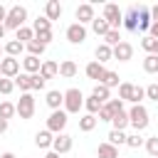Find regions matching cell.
Instances as JSON below:
<instances>
[{
  "mask_svg": "<svg viewBox=\"0 0 158 158\" xmlns=\"http://www.w3.org/2000/svg\"><path fill=\"white\" fill-rule=\"evenodd\" d=\"M126 114H128V126H131L136 133H141V131L148 126V121H151V118H148V109H146L143 104H133L131 111H126Z\"/></svg>",
  "mask_w": 158,
  "mask_h": 158,
  "instance_id": "6da1fadb",
  "label": "cell"
},
{
  "mask_svg": "<svg viewBox=\"0 0 158 158\" xmlns=\"http://www.w3.org/2000/svg\"><path fill=\"white\" fill-rule=\"evenodd\" d=\"M25 22H27V7H22V5H12V7L7 10V17H5V22H2V27L17 32L20 27H25Z\"/></svg>",
  "mask_w": 158,
  "mask_h": 158,
  "instance_id": "7a4b0ae2",
  "label": "cell"
},
{
  "mask_svg": "<svg viewBox=\"0 0 158 158\" xmlns=\"http://www.w3.org/2000/svg\"><path fill=\"white\" fill-rule=\"evenodd\" d=\"M62 106H64L67 114H79V109L84 106V94H81L79 89H74V86L67 89V91H64V104H62Z\"/></svg>",
  "mask_w": 158,
  "mask_h": 158,
  "instance_id": "3957f363",
  "label": "cell"
},
{
  "mask_svg": "<svg viewBox=\"0 0 158 158\" xmlns=\"http://www.w3.org/2000/svg\"><path fill=\"white\" fill-rule=\"evenodd\" d=\"M15 114H17L22 121L32 118V116H35V96H32V94H20V101L15 104Z\"/></svg>",
  "mask_w": 158,
  "mask_h": 158,
  "instance_id": "277c9868",
  "label": "cell"
},
{
  "mask_svg": "<svg viewBox=\"0 0 158 158\" xmlns=\"http://www.w3.org/2000/svg\"><path fill=\"white\" fill-rule=\"evenodd\" d=\"M67 111L64 109H57V111H52L49 116H47V131L49 133H64V126H67Z\"/></svg>",
  "mask_w": 158,
  "mask_h": 158,
  "instance_id": "5b68a950",
  "label": "cell"
},
{
  "mask_svg": "<svg viewBox=\"0 0 158 158\" xmlns=\"http://www.w3.org/2000/svg\"><path fill=\"white\" fill-rule=\"evenodd\" d=\"M106 22H109V27L111 30H118L121 27V22H123V12L118 10V5H114V2H109V5H104V15H101Z\"/></svg>",
  "mask_w": 158,
  "mask_h": 158,
  "instance_id": "8992f818",
  "label": "cell"
},
{
  "mask_svg": "<svg viewBox=\"0 0 158 158\" xmlns=\"http://www.w3.org/2000/svg\"><path fill=\"white\" fill-rule=\"evenodd\" d=\"M0 74H2L5 79H15V77L20 74V59H15V57H2V59H0Z\"/></svg>",
  "mask_w": 158,
  "mask_h": 158,
  "instance_id": "52a82bcc",
  "label": "cell"
},
{
  "mask_svg": "<svg viewBox=\"0 0 158 158\" xmlns=\"http://www.w3.org/2000/svg\"><path fill=\"white\" fill-rule=\"evenodd\" d=\"M72 146H74V138H72L69 133H57V136H54V141H52V151H54V153H59V156L69 153V151H72Z\"/></svg>",
  "mask_w": 158,
  "mask_h": 158,
  "instance_id": "ba28073f",
  "label": "cell"
},
{
  "mask_svg": "<svg viewBox=\"0 0 158 158\" xmlns=\"http://www.w3.org/2000/svg\"><path fill=\"white\" fill-rule=\"evenodd\" d=\"M111 57L118 59V62H128V59L133 57V44L126 42V40H121L116 47H111Z\"/></svg>",
  "mask_w": 158,
  "mask_h": 158,
  "instance_id": "9c48e42d",
  "label": "cell"
},
{
  "mask_svg": "<svg viewBox=\"0 0 158 158\" xmlns=\"http://www.w3.org/2000/svg\"><path fill=\"white\" fill-rule=\"evenodd\" d=\"M67 40L72 42V44H81L84 40H86V27L84 25H79V22H72L69 27H67Z\"/></svg>",
  "mask_w": 158,
  "mask_h": 158,
  "instance_id": "30bf717a",
  "label": "cell"
},
{
  "mask_svg": "<svg viewBox=\"0 0 158 158\" xmlns=\"http://www.w3.org/2000/svg\"><path fill=\"white\" fill-rule=\"evenodd\" d=\"M74 17H77V22H79V25H86V22H91V20L96 17V15H94V5H91V2H81V5L77 7Z\"/></svg>",
  "mask_w": 158,
  "mask_h": 158,
  "instance_id": "8fae6325",
  "label": "cell"
},
{
  "mask_svg": "<svg viewBox=\"0 0 158 158\" xmlns=\"http://www.w3.org/2000/svg\"><path fill=\"white\" fill-rule=\"evenodd\" d=\"M121 27H126L128 32H136V30H138V7H136V5H131V7L123 12V22H121Z\"/></svg>",
  "mask_w": 158,
  "mask_h": 158,
  "instance_id": "7c38bea8",
  "label": "cell"
},
{
  "mask_svg": "<svg viewBox=\"0 0 158 158\" xmlns=\"http://www.w3.org/2000/svg\"><path fill=\"white\" fill-rule=\"evenodd\" d=\"M84 72H86V77H89V79H94V81L99 84V81H101V77L106 74V67H104V64H99V62L94 59V62H89V64H86V69H84Z\"/></svg>",
  "mask_w": 158,
  "mask_h": 158,
  "instance_id": "4fadbf2b",
  "label": "cell"
},
{
  "mask_svg": "<svg viewBox=\"0 0 158 158\" xmlns=\"http://www.w3.org/2000/svg\"><path fill=\"white\" fill-rule=\"evenodd\" d=\"M62 5H59V0H47V5H44V17L52 22V20H59L62 17Z\"/></svg>",
  "mask_w": 158,
  "mask_h": 158,
  "instance_id": "5bb4252c",
  "label": "cell"
},
{
  "mask_svg": "<svg viewBox=\"0 0 158 158\" xmlns=\"http://www.w3.org/2000/svg\"><path fill=\"white\" fill-rule=\"evenodd\" d=\"M151 25H153V20H151V10H148L146 5H138V30L146 32V30H151Z\"/></svg>",
  "mask_w": 158,
  "mask_h": 158,
  "instance_id": "9a60e30c",
  "label": "cell"
},
{
  "mask_svg": "<svg viewBox=\"0 0 158 158\" xmlns=\"http://www.w3.org/2000/svg\"><path fill=\"white\" fill-rule=\"evenodd\" d=\"M57 74H59V64L52 62V59H44L42 67H40V77H44V79H54Z\"/></svg>",
  "mask_w": 158,
  "mask_h": 158,
  "instance_id": "2e32d148",
  "label": "cell"
},
{
  "mask_svg": "<svg viewBox=\"0 0 158 158\" xmlns=\"http://www.w3.org/2000/svg\"><path fill=\"white\" fill-rule=\"evenodd\" d=\"M12 81H15V86H17L22 94H30V91H32V74H25V72H20V74H17Z\"/></svg>",
  "mask_w": 158,
  "mask_h": 158,
  "instance_id": "e0dca14e",
  "label": "cell"
},
{
  "mask_svg": "<svg viewBox=\"0 0 158 158\" xmlns=\"http://www.w3.org/2000/svg\"><path fill=\"white\" fill-rule=\"evenodd\" d=\"M47 106L52 109V111H57V109H62V104H64V91H57V89H52V91H47Z\"/></svg>",
  "mask_w": 158,
  "mask_h": 158,
  "instance_id": "ac0fdd59",
  "label": "cell"
},
{
  "mask_svg": "<svg viewBox=\"0 0 158 158\" xmlns=\"http://www.w3.org/2000/svg\"><path fill=\"white\" fill-rule=\"evenodd\" d=\"M2 49H5V57H15V59H17V57L25 52V44L17 42V40H10V42L2 44Z\"/></svg>",
  "mask_w": 158,
  "mask_h": 158,
  "instance_id": "d6986e66",
  "label": "cell"
},
{
  "mask_svg": "<svg viewBox=\"0 0 158 158\" xmlns=\"http://www.w3.org/2000/svg\"><path fill=\"white\" fill-rule=\"evenodd\" d=\"M77 62L74 59H64V62H59V77H64V79H72V77H77Z\"/></svg>",
  "mask_w": 158,
  "mask_h": 158,
  "instance_id": "ffe728a7",
  "label": "cell"
},
{
  "mask_svg": "<svg viewBox=\"0 0 158 158\" xmlns=\"http://www.w3.org/2000/svg\"><path fill=\"white\" fill-rule=\"evenodd\" d=\"M52 141H54V133H49L47 128L35 133V146L37 148H52Z\"/></svg>",
  "mask_w": 158,
  "mask_h": 158,
  "instance_id": "44dd1931",
  "label": "cell"
},
{
  "mask_svg": "<svg viewBox=\"0 0 158 158\" xmlns=\"http://www.w3.org/2000/svg\"><path fill=\"white\" fill-rule=\"evenodd\" d=\"M40 67H42V59H37V57H25L22 59V69H25V74H40Z\"/></svg>",
  "mask_w": 158,
  "mask_h": 158,
  "instance_id": "7402d4cb",
  "label": "cell"
},
{
  "mask_svg": "<svg viewBox=\"0 0 158 158\" xmlns=\"http://www.w3.org/2000/svg\"><path fill=\"white\" fill-rule=\"evenodd\" d=\"M96 158H118V148H116V146H111L109 141H106V143H99Z\"/></svg>",
  "mask_w": 158,
  "mask_h": 158,
  "instance_id": "603a6c76",
  "label": "cell"
},
{
  "mask_svg": "<svg viewBox=\"0 0 158 158\" xmlns=\"http://www.w3.org/2000/svg\"><path fill=\"white\" fill-rule=\"evenodd\" d=\"M94 57H96V62H99V64H106L109 59H114V57H111V47H109V44H104V42L94 49Z\"/></svg>",
  "mask_w": 158,
  "mask_h": 158,
  "instance_id": "cb8c5ba5",
  "label": "cell"
},
{
  "mask_svg": "<svg viewBox=\"0 0 158 158\" xmlns=\"http://www.w3.org/2000/svg\"><path fill=\"white\" fill-rule=\"evenodd\" d=\"M96 123H99V118H96V116H91V114H84V116L79 118V131L89 133V131H94V128H96Z\"/></svg>",
  "mask_w": 158,
  "mask_h": 158,
  "instance_id": "d4e9b609",
  "label": "cell"
},
{
  "mask_svg": "<svg viewBox=\"0 0 158 158\" xmlns=\"http://www.w3.org/2000/svg\"><path fill=\"white\" fill-rule=\"evenodd\" d=\"M15 40H17V42H22V44H30V42L35 40V30L25 25V27H20V30L15 32Z\"/></svg>",
  "mask_w": 158,
  "mask_h": 158,
  "instance_id": "484cf974",
  "label": "cell"
},
{
  "mask_svg": "<svg viewBox=\"0 0 158 158\" xmlns=\"http://www.w3.org/2000/svg\"><path fill=\"white\" fill-rule=\"evenodd\" d=\"M99 84H104L106 89H114V86H118V84H121V77H118V72H109V69H106V74L101 77V81H99Z\"/></svg>",
  "mask_w": 158,
  "mask_h": 158,
  "instance_id": "4316f807",
  "label": "cell"
},
{
  "mask_svg": "<svg viewBox=\"0 0 158 158\" xmlns=\"http://www.w3.org/2000/svg\"><path fill=\"white\" fill-rule=\"evenodd\" d=\"M111 126H114V131H123V128L128 126V114H126V111H118V114H114V118H111Z\"/></svg>",
  "mask_w": 158,
  "mask_h": 158,
  "instance_id": "83f0119b",
  "label": "cell"
},
{
  "mask_svg": "<svg viewBox=\"0 0 158 158\" xmlns=\"http://www.w3.org/2000/svg\"><path fill=\"white\" fill-rule=\"evenodd\" d=\"M143 72L146 74H158V57L156 54H146L143 57Z\"/></svg>",
  "mask_w": 158,
  "mask_h": 158,
  "instance_id": "f1b7e54d",
  "label": "cell"
},
{
  "mask_svg": "<svg viewBox=\"0 0 158 158\" xmlns=\"http://www.w3.org/2000/svg\"><path fill=\"white\" fill-rule=\"evenodd\" d=\"M101 106H104V104H101L96 96H86V99H84V109H86V114H91V116H96Z\"/></svg>",
  "mask_w": 158,
  "mask_h": 158,
  "instance_id": "f546056e",
  "label": "cell"
},
{
  "mask_svg": "<svg viewBox=\"0 0 158 158\" xmlns=\"http://www.w3.org/2000/svg\"><path fill=\"white\" fill-rule=\"evenodd\" d=\"M91 30H94L96 35H101V37H104L111 27H109V22H106L104 17H94V20H91Z\"/></svg>",
  "mask_w": 158,
  "mask_h": 158,
  "instance_id": "4dcf8cb0",
  "label": "cell"
},
{
  "mask_svg": "<svg viewBox=\"0 0 158 158\" xmlns=\"http://www.w3.org/2000/svg\"><path fill=\"white\" fill-rule=\"evenodd\" d=\"M91 96H96L101 104H106V101L111 99V89H106L104 84H96V86H94V91H91Z\"/></svg>",
  "mask_w": 158,
  "mask_h": 158,
  "instance_id": "1f68e13d",
  "label": "cell"
},
{
  "mask_svg": "<svg viewBox=\"0 0 158 158\" xmlns=\"http://www.w3.org/2000/svg\"><path fill=\"white\" fill-rule=\"evenodd\" d=\"M131 94H133V84L131 81H121L118 84V99L121 101H131Z\"/></svg>",
  "mask_w": 158,
  "mask_h": 158,
  "instance_id": "d6a6232c",
  "label": "cell"
},
{
  "mask_svg": "<svg viewBox=\"0 0 158 158\" xmlns=\"http://www.w3.org/2000/svg\"><path fill=\"white\" fill-rule=\"evenodd\" d=\"M12 116H15V104L12 101H0V118L10 121Z\"/></svg>",
  "mask_w": 158,
  "mask_h": 158,
  "instance_id": "836d02e7",
  "label": "cell"
},
{
  "mask_svg": "<svg viewBox=\"0 0 158 158\" xmlns=\"http://www.w3.org/2000/svg\"><path fill=\"white\" fill-rule=\"evenodd\" d=\"M44 49H47V47H44V44H40L37 40H32V42L27 44V54H30V57H37V59L44 54Z\"/></svg>",
  "mask_w": 158,
  "mask_h": 158,
  "instance_id": "e575fe53",
  "label": "cell"
},
{
  "mask_svg": "<svg viewBox=\"0 0 158 158\" xmlns=\"http://www.w3.org/2000/svg\"><path fill=\"white\" fill-rule=\"evenodd\" d=\"M109 143H111V146H116V148H118V146H123V143H126V133H123V131H114V128H111V131H109Z\"/></svg>",
  "mask_w": 158,
  "mask_h": 158,
  "instance_id": "d590c367",
  "label": "cell"
},
{
  "mask_svg": "<svg viewBox=\"0 0 158 158\" xmlns=\"http://www.w3.org/2000/svg\"><path fill=\"white\" fill-rule=\"evenodd\" d=\"M143 146H146V151H148V156H151V158H158V136L146 138V141H143Z\"/></svg>",
  "mask_w": 158,
  "mask_h": 158,
  "instance_id": "8d00e7d4",
  "label": "cell"
},
{
  "mask_svg": "<svg viewBox=\"0 0 158 158\" xmlns=\"http://www.w3.org/2000/svg\"><path fill=\"white\" fill-rule=\"evenodd\" d=\"M32 30H35V32H47V30H52V22L42 15V17H37V20L32 22Z\"/></svg>",
  "mask_w": 158,
  "mask_h": 158,
  "instance_id": "74e56055",
  "label": "cell"
},
{
  "mask_svg": "<svg viewBox=\"0 0 158 158\" xmlns=\"http://www.w3.org/2000/svg\"><path fill=\"white\" fill-rule=\"evenodd\" d=\"M121 42V35H118V30H109L106 35H104V44H109V47H116Z\"/></svg>",
  "mask_w": 158,
  "mask_h": 158,
  "instance_id": "f35d334b",
  "label": "cell"
},
{
  "mask_svg": "<svg viewBox=\"0 0 158 158\" xmlns=\"http://www.w3.org/2000/svg\"><path fill=\"white\" fill-rule=\"evenodd\" d=\"M126 146H128V148H141V146H143L141 133H136V131H133V133H128V136H126Z\"/></svg>",
  "mask_w": 158,
  "mask_h": 158,
  "instance_id": "ab89813d",
  "label": "cell"
},
{
  "mask_svg": "<svg viewBox=\"0 0 158 158\" xmlns=\"http://www.w3.org/2000/svg\"><path fill=\"white\" fill-rule=\"evenodd\" d=\"M146 99V89L143 86H138V84H133V94H131V104H141Z\"/></svg>",
  "mask_w": 158,
  "mask_h": 158,
  "instance_id": "60d3db41",
  "label": "cell"
},
{
  "mask_svg": "<svg viewBox=\"0 0 158 158\" xmlns=\"http://www.w3.org/2000/svg\"><path fill=\"white\" fill-rule=\"evenodd\" d=\"M12 89H15V81L12 79H5V77H0V94H12Z\"/></svg>",
  "mask_w": 158,
  "mask_h": 158,
  "instance_id": "b9f144b4",
  "label": "cell"
},
{
  "mask_svg": "<svg viewBox=\"0 0 158 158\" xmlns=\"http://www.w3.org/2000/svg\"><path fill=\"white\" fill-rule=\"evenodd\" d=\"M156 42H158V40H153V37L148 35V37H143V40H141V47H143L148 54H153V52H156Z\"/></svg>",
  "mask_w": 158,
  "mask_h": 158,
  "instance_id": "7bdbcfd3",
  "label": "cell"
},
{
  "mask_svg": "<svg viewBox=\"0 0 158 158\" xmlns=\"http://www.w3.org/2000/svg\"><path fill=\"white\" fill-rule=\"evenodd\" d=\"M35 40H37L40 44H44V47H47V44L52 42V30H47V32H35Z\"/></svg>",
  "mask_w": 158,
  "mask_h": 158,
  "instance_id": "ee69618b",
  "label": "cell"
},
{
  "mask_svg": "<svg viewBox=\"0 0 158 158\" xmlns=\"http://www.w3.org/2000/svg\"><path fill=\"white\" fill-rule=\"evenodd\" d=\"M106 106H109V111H111V114L123 111V101H121V99H109V101H106Z\"/></svg>",
  "mask_w": 158,
  "mask_h": 158,
  "instance_id": "f6af8a7d",
  "label": "cell"
},
{
  "mask_svg": "<svg viewBox=\"0 0 158 158\" xmlns=\"http://www.w3.org/2000/svg\"><path fill=\"white\" fill-rule=\"evenodd\" d=\"M44 86H47V79L40 77V74H32V89L40 91V89H44Z\"/></svg>",
  "mask_w": 158,
  "mask_h": 158,
  "instance_id": "bcb514c9",
  "label": "cell"
},
{
  "mask_svg": "<svg viewBox=\"0 0 158 158\" xmlns=\"http://www.w3.org/2000/svg\"><path fill=\"white\" fill-rule=\"evenodd\" d=\"M146 99H151V101H158V84H156V81L146 86Z\"/></svg>",
  "mask_w": 158,
  "mask_h": 158,
  "instance_id": "7dc6e473",
  "label": "cell"
},
{
  "mask_svg": "<svg viewBox=\"0 0 158 158\" xmlns=\"http://www.w3.org/2000/svg\"><path fill=\"white\" fill-rule=\"evenodd\" d=\"M96 118H99V121H111V118H114V114H111V111H109V106L104 104V106L99 109V116H96Z\"/></svg>",
  "mask_w": 158,
  "mask_h": 158,
  "instance_id": "c3c4849f",
  "label": "cell"
},
{
  "mask_svg": "<svg viewBox=\"0 0 158 158\" xmlns=\"http://www.w3.org/2000/svg\"><path fill=\"white\" fill-rule=\"evenodd\" d=\"M148 10H151V20L158 22V5H153V7H148Z\"/></svg>",
  "mask_w": 158,
  "mask_h": 158,
  "instance_id": "681fc988",
  "label": "cell"
},
{
  "mask_svg": "<svg viewBox=\"0 0 158 158\" xmlns=\"http://www.w3.org/2000/svg\"><path fill=\"white\" fill-rule=\"evenodd\" d=\"M5 17H7V7H5V5H0V25L5 22Z\"/></svg>",
  "mask_w": 158,
  "mask_h": 158,
  "instance_id": "f907efd6",
  "label": "cell"
},
{
  "mask_svg": "<svg viewBox=\"0 0 158 158\" xmlns=\"http://www.w3.org/2000/svg\"><path fill=\"white\" fill-rule=\"evenodd\" d=\"M151 37H153V40H158V22H153V25H151Z\"/></svg>",
  "mask_w": 158,
  "mask_h": 158,
  "instance_id": "816d5d0a",
  "label": "cell"
},
{
  "mask_svg": "<svg viewBox=\"0 0 158 158\" xmlns=\"http://www.w3.org/2000/svg\"><path fill=\"white\" fill-rule=\"evenodd\" d=\"M5 131H7V121H5V118H0V133H5Z\"/></svg>",
  "mask_w": 158,
  "mask_h": 158,
  "instance_id": "f5cc1de1",
  "label": "cell"
},
{
  "mask_svg": "<svg viewBox=\"0 0 158 158\" xmlns=\"http://www.w3.org/2000/svg\"><path fill=\"white\" fill-rule=\"evenodd\" d=\"M44 158H62V156H59V153H54V151H49V153H47Z\"/></svg>",
  "mask_w": 158,
  "mask_h": 158,
  "instance_id": "db71d44e",
  "label": "cell"
},
{
  "mask_svg": "<svg viewBox=\"0 0 158 158\" xmlns=\"http://www.w3.org/2000/svg\"><path fill=\"white\" fill-rule=\"evenodd\" d=\"M0 158H15V153H10V151H7V153H2Z\"/></svg>",
  "mask_w": 158,
  "mask_h": 158,
  "instance_id": "11a10c76",
  "label": "cell"
},
{
  "mask_svg": "<svg viewBox=\"0 0 158 158\" xmlns=\"http://www.w3.org/2000/svg\"><path fill=\"white\" fill-rule=\"evenodd\" d=\"M5 32H7V30H5V27H2V25H0V40H2V37H5Z\"/></svg>",
  "mask_w": 158,
  "mask_h": 158,
  "instance_id": "9f6ffc18",
  "label": "cell"
},
{
  "mask_svg": "<svg viewBox=\"0 0 158 158\" xmlns=\"http://www.w3.org/2000/svg\"><path fill=\"white\" fill-rule=\"evenodd\" d=\"M2 54H5V49H2V44H0V59H2Z\"/></svg>",
  "mask_w": 158,
  "mask_h": 158,
  "instance_id": "6f0895ef",
  "label": "cell"
},
{
  "mask_svg": "<svg viewBox=\"0 0 158 158\" xmlns=\"http://www.w3.org/2000/svg\"><path fill=\"white\" fill-rule=\"evenodd\" d=\"M153 54H156V57H158V42H156V52H153Z\"/></svg>",
  "mask_w": 158,
  "mask_h": 158,
  "instance_id": "680465c9",
  "label": "cell"
},
{
  "mask_svg": "<svg viewBox=\"0 0 158 158\" xmlns=\"http://www.w3.org/2000/svg\"><path fill=\"white\" fill-rule=\"evenodd\" d=\"M0 77H2V74H0Z\"/></svg>",
  "mask_w": 158,
  "mask_h": 158,
  "instance_id": "91938a15",
  "label": "cell"
}]
</instances>
